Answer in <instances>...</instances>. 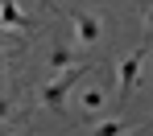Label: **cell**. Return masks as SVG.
Returning <instances> with one entry per match:
<instances>
[{
	"mask_svg": "<svg viewBox=\"0 0 153 136\" xmlns=\"http://www.w3.org/2000/svg\"><path fill=\"white\" fill-rule=\"evenodd\" d=\"M87 74V66H79V70H66V74H54V79H46L42 82V91H37V103L46 111H62L66 107V91L75 87L79 79Z\"/></svg>",
	"mask_w": 153,
	"mask_h": 136,
	"instance_id": "1",
	"label": "cell"
},
{
	"mask_svg": "<svg viewBox=\"0 0 153 136\" xmlns=\"http://www.w3.org/2000/svg\"><path fill=\"white\" fill-rule=\"evenodd\" d=\"M145 54H149V50H145V41H141V46H137L128 58H120V62H116V99H120V103H124L128 95L137 91V79H141Z\"/></svg>",
	"mask_w": 153,
	"mask_h": 136,
	"instance_id": "2",
	"label": "cell"
},
{
	"mask_svg": "<svg viewBox=\"0 0 153 136\" xmlns=\"http://www.w3.org/2000/svg\"><path fill=\"white\" fill-rule=\"evenodd\" d=\"M108 103H112V95H108L103 82H87V87L75 95V111L91 115V120H100V124L108 120Z\"/></svg>",
	"mask_w": 153,
	"mask_h": 136,
	"instance_id": "3",
	"label": "cell"
},
{
	"mask_svg": "<svg viewBox=\"0 0 153 136\" xmlns=\"http://www.w3.org/2000/svg\"><path fill=\"white\" fill-rule=\"evenodd\" d=\"M71 25H75V46H100L103 41V17L100 12L75 8L71 12Z\"/></svg>",
	"mask_w": 153,
	"mask_h": 136,
	"instance_id": "4",
	"label": "cell"
},
{
	"mask_svg": "<svg viewBox=\"0 0 153 136\" xmlns=\"http://www.w3.org/2000/svg\"><path fill=\"white\" fill-rule=\"evenodd\" d=\"M50 66H54V74H66V70H79V66H87V62H79L71 46H54V50H50Z\"/></svg>",
	"mask_w": 153,
	"mask_h": 136,
	"instance_id": "5",
	"label": "cell"
},
{
	"mask_svg": "<svg viewBox=\"0 0 153 136\" xmlns=\"http://www.w3.org/2000/svg\"><path fill=\"white\" fill-rule=\"evenodd\" d=\"M0 12H4V29H8V33H13L17 25H25V21H29V17H25V8H21V4H13V0H8Z\"/></svg>",
	"mask_w": 153,
	"mask_h": 136,
	"instance_id": "6",
	"label": "cell"
},
{
	"mask_svg": "<svg viewBox=\"0 0 153 136\" xmlns=\"http://www.w3.org/2000/svg\"><path fill=\"white\" fill-rule=\"evenodd\" d=\"M91 136H128V132H124V120H120V115H108L103 124H95Z\"/></svg>",
	"mask_w": 153,
	"mask_h": 136,
	"instance_id": "7",
	"label": "cell"
},
{
	"mask_svg": "<svg viewBox=\"0 0 153 136\" xmlns=\"http://www.w3.org/2000/svg\"><path fill=\"white\" fill-rule=\"evenodd\" d=\"M145 37H153V4L145 8Z\"/></svg>",
	"mask_w": 153,
	"mask_h": 136,
	"instance_id": "8",
	"label": "cell"
},
{
	"mask_svg": "<svg viewBox=\"0 0 153 136\" xmlns=\"http://www.w3.org/2000/svg\"><path fill=\"white\" fill-rule=\"evenodd\" d=\"M128 136H149V128H137V132H128Z\"/></svg>",
	"mask_w": 153,
	"mask_h": 136,
	"instance_id": "9",
	"label": "cell"
}]
</instances>
